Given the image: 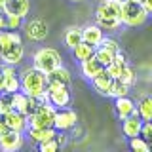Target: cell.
Instances as JSON below:
<instances>
[{"label":"cell","instance_id":"obj_30","mask_svg":"<svg viewBox=\"0 0 152 152\" xmlns=\"http://www.w3.org/2000/svg\"><path fill=\"white\" fill-rule=\"evenodd\" d=\"M97 25L103 28V31H116L118 27L122 25L120 19H97Z\"/></svg>","mask_w":152,"mask_h":152},{"label":"cell","instance_id":"obj_38","mask_svg":"<svg viewBox=\"0 0 152 152\" xmlns=\"http://www.w3.org/2000/svg\"><path fill=\"white\" fill-rule=\"evenodd\" d=\"M6 4V0H0V10H2V6Z\"/></svg>","mask_w":152,"mask_h":152},{"label":"cell","instance_id":"obj_14","mask_svg":"<svg viewBox=\"0 0 152 152\" xmlns=\"http://www.w3.org/2000/svg\"><path fill=\"white\" fill-rule=\"evenodd\" d=\"M23 55H25V48H23V42H15L4 50L0 53V61L2 63H8V65H19L23 61Z\"/></svg>","mask_w":152,"mask_h":152},{"label":"cell","instance_id":"obj_9","mask_svg":"<svg viewBox=\"0 0 152 152\" xmlns=\"http://www.w3.org/2000/svg\"><path fill=\"white\" fill-rule=\"evenodd\" d=\"M0 70H2V74H4V91L6 93L19 91V89H21V78H19V74L15 70V65L4 63L0 66Z\"/></svg>","mask_w":152,"mask_h":152},{"label":"cell","instance_id":"obj_10","mask_svg":"<svg viewBox=\"0 0 152 152\" xmlns=\"http://www.w3.org/2000/svg\"><path fill=\"white\" fill-rule=\"evenodd\" d=\"M120 12L122 0H104L99 4L97 12H95V19H120Z\"/></svg>","mask_w":152,"mask_h":152},{"label":"cell","instance_id":"obj_2","mask_svg":"<svg viewBox=\"0 0 152 152\" xmlns=\"http://www.w3.org/2000/svg\"><path fill=\"white\" fill-rule=\"evenodd\" d=\"M120 19L127 27H141L148 19V12L142 8V4L139 0H122Z\"/></svg>","mask_w":152,"mask_h":152},{"label":"cell","instance_id":"obj_41","mask_svg":"<svg viewBox=\"0 0 152 152\" xmlns=\"http://www.w3.org/2000/svg\"><path fill=\"white\" fill-rule=\"evenodd\" d=\"M139 2H141V0H139Z\"/></svg>","mask_w":152,"mask_h":152},{"label":"cell","instance_id":"obj_17","mask_svg":"<svg viewBox=\"0 0 152 152\" xmlns=\"http://www.w3.org/2000/svg\"><path fill=\"white\" fill-rule=\"evenodd\" d=\"M122 131L124 135L127 137V139H131V137H137L141 135V127H142V120L139 118V114H131V116L124 118L122 120Z\"/></svg>","mask_w":152,"mask_h":152},{"label":"cell","instance_id":"obj_15","mask_svg":"<svg viewBox=\"0 0 152 152\" xmlns=\"http://www.w3.org/2000/svg\"><path fill=\"white\" fill-rule=\"evenodd\" d=\"M114 107H116V114L120 120L124 118L131 116V114H139L137 112V104L133 99H129L127 95H124V97H116V103H114Z\"/></svg>","mask_w":152,"mask_h":152},{"label":"cell","instance_id":"obj_29","mask_svg":"<svg viewBox=\"0 0 152 152\" xmlns=\"http://www.w3.org/2000/svg\"><path fill=\"white\" fill-rule=\"evenodd\" d=\"M21 25H23V17L21 15L6 13V28H10V31H17Z\"/></svg>","mask_w":152,"mask_h":152},{"label":"cell","instance_id":"obj_21","mask_svg":"<svg viewBox=\"0 0 152 152\" xmlns=\"http://www.w3.org/2000/svg\"><path fill=\"white\" fill-rule=\"evenodd\" d=\"M12 107H13V110L28 116V95L23 93L21 89L15 91V93H12Z\"/></svg>","mask_w":152,"mask_h":152},{"label":"cell","instance_id":"obj_23","mask_svg":"<svg viewBox=\"0 0 152 152\" xmlns=\"http://www.w3.org/2000/svg\"><path fill=\"white\" fill-rule=\"evenodd\" d=\"M93 53H95V48H93L91 44H88V42H84V40L72 48V55H74V59L78 61V63L86 61L88 57H91Z\"/></svg>","mask_w":152,"mask_h":152},{"label":"cell","instance_id":"obj_28","mask_svg":"<svg viewBox=\"0 0 152 152\" xmlns=\"http://www.w3.org/2000/svg\"><path fill=\"white\" fill-rule=\"evenodd\" d=\"M129 148L135 150V152H148L150 145H148V141H146L145 137L137 135V137H131L129 139Z\"/></svg>","mask_w":152,"mask_h":152},{"label":"cell","instance_id":"obj_5","mask_svg":"<svg viewBox=\"0 0 152 152\" xmlns=\"http://www.w3.org/2000/svg\"><path fill=\"white\" fill-rule=\"evenodd\" d=\"M46 91H48V101L53 104L55 108H63L70 104V89L69 86H63L59 82H53V80H48L46 84Z\"/></svg>","mask_w":152,"mask_h":152},{"label":"cell","instance_id":"obj_35","mask_svg":"<svg viewBox=\"0 0 152 152\" xmlns=\"http://www.w3.org/2000/svg\"><path fill=\"white\" fill-rule=\"evenodd\" d=\"M141 4H142V8L148 12V15L152 13V0H141Z\"/></svg>","mask_w":152,"mask_h":152},{"label":"cell","instance_id":"obj_12","mask_svg":"<svg viewBox=\"0 0 152 152\" xmlns=\"http://www.w3.org/2000/svg\"><path fill=\"white\" fill-rule=\"evenodd\" d=\"M55 133H57L55 127H27V139L31 141V145L38 146L40 142L53 139Z\"/></svg>","mask_w":152,"mask_h":152},{"label":"cell","instance_id":"obj_33","mask_svg":"<svg viewBox=\"0 0 152 152\" xmlns=\"http://www.w3.org/2000/svg\"><path fill=\"white\" fill-rule=\"evenodd\" d=\"M133 78H135V74H133V70H131V66L129 65H126V69L120 72V76H118V80H122V82H126V84H129L133 82Z\"/></svg>","mask_w":152,"mask_h":152},{"label":"cell","instance_id":"obj_36","mask_svg":"<svg viewBox=\"0 0 152 152\" xmlns=\"http://www.w3.org/2000/svg\"><path fill=\"white\" fill-rule=\"evenodd\" d=\"M4 131H8V126H6V122H4V116L0 114V135H2Z\"/></svg>","mask_w":152,"mask_h":152},{"label":"cell","instance_id":"obj_18","mask_svg":"<svg viewBox=\"0 0 152 152\" xmlns=\"http://www.w3.org/2000/svg\"><path fill=\"white\" fill-rule=\"evenodd\" d=\"M2 12L25 17L31 12V0H6V4L2 6Z\"/></svg>","mask_w":152,"mask_h":152},{"label":"cell","instance_id":"obj_27","mask_svg":"<svg viewBox=\"0 0 152 152\" xmlns=\"http://www.w3.org/2000/svg\"><path fill=\"white\" fill-rule=\"evenodd\" d=\"M129 93V84H126V82H122V80H118V78H114L112 80V88H110V97H124V95H127Z\"/></svg>","mask_w":152,"mask_h":152},{"label":"cell","instance_id":"obj_20","mask_svg":"<svg viewBox=\"0 0 152 152\" xmlns=\"http://www.w3.org/2000/svg\"><path fill=\"white\" fill-rule=\"evenodd\" d=\"M112 76L107 72V70H103V72H99L95 78L91 80V84H93V89L97 93H101V95H107L108 97V93H110V88H112Z\"/></svg>","mask_w":152,"mask_h":152},{"label":"cell","instance_id":"obj_40","mask_svg":"<svg viewBox=\"0 0 152 152\" xmlns=\"http://www.w3.org/2000/svg\"><path fill=\"white\" fill-rule=\"evenodd\" d=\"M0 63H2V61H0Z\"/></svg>","mask_w":152,"mask_h":152},{"label":"cell","instance_id":"obj_19","mask_svg":"<svg viewBox=\"0 0 152 152\" xmlns=\"http://www.w3.org/2000/svg\"><path fill=\"white\" fill-rule=\"evenodd\" d=\"M103 32L104 31L97 25V23H95V25H86L82 28V40L88 42V44H91L93 48H97L99 44H101V40L104 38Z\"/></svg>","mask_w":152,"mask_h":152},{"label":"cell","instance_id":"obj_13","mask_svg":"<svg viewBox=\"0 0 152 152\" xmlns=\"http://www.w3.org/2000/svg\"><path fill=\"white\" fill-rule=\"evenodd\" d=\"M4 116V122H6V126H8V129H13V131H21V133H25L27 131V127H28V122H27V116L25 114H21V112H17V110H10L6 114H2Z\"/></svg>","mask_w":152,"mask_h":152},{"label":"cell","instance_id":"obj_8","mask_svg":"<svg viewBox=\"0 0 152 152\" xmlns=\"http://www.w3.org/2000/svg\"><path fill=\"white\" fill-rule=\"evenodd\" d=\"M25 145V137L21 131L8 129L0 135V150L2 152H15Z\"/></svg>","mask_w":152,"mask_h":152},{"label":"cell","instance_id":"obj_24","mask_svg":"<svg viewBox=\"0 0 152 152\" xmlns=\"http://www.w3.org/2000/svg\"><path fill=\"white\" fill-rule=\"evenodd\" d=\"M137 112L142 122H152V95H145L137 104Z\"/></svg>","mask_w":152,"mask_h":152},{"label":"cell","instance_id":"obj_16","mask_svg":"<svg viewBox=\"0 0 152 152\" xmlns=\"http://www.w3.org/2000/svg\"><path fill=\"white\" fill-rule=\"evenodd\" d=\"M80 69H82V74H84L88 80H93L99 72H103V70H104V65H103L101 61L95 57V53H93L91 57H88L86 61H82V63H80Z\"/></svg>","mask_w":152,"mask_h":152},{"label":"cell","instance_id":"obj_31","mask_svg":"<svg viewBox=\"0 0 152 152\" xmlns=\"http://www.w3.org/2000/svg\"><path fill=\"white\" fill-rule=\"evenodd\" d=\"M12 93H6L2 91V95H0V114H6L12 110Z\"/></svg>","mask_w":152,"mask_h":152},{"label":"cell","instance_id":"obj_7","mask_svg":"<svg viewBox=\"0 0 152 152\" xmlns=\"http://www.w3.org/2000/svg\"><path fill=\"white\" fill-rule=\"evenodd\" d=\"M118 51H120V46H118V42L114 40V38H103L101 44L95 48V57L107 66L114 59V55H116Z\"/></svg>","mask_w":152,"mask_h":152},{"label":"cell","instance_id":"obj_11","mask_svg":"<svg viewBox=\"0 0 152 152\" xmlns=\"http://www.w3.org/2000/svg\"><path fill=\"white\" fill-rule=\"evenodd\" d=\"M25 34L28 40H32V42H42V40H46V36H48V25H46V21L44 19H31V21L25 25Z\"/></svg>","mask_w":152,"mask_h":152},{"label":"cell","instance_id":"obj_3","mask_svg":"<svg viewBox=\"0 0 152 152\" xmlns=\"http://www.w3.org/2000/svg\"><path fill=\"white\" fill-rule=\"evenodd\" d=\"M61 65H63L61 53L57 50H53V48H40L32 55V66L42 70L44 74H50L53 69H57Z\"/></svg>","mask_w":152,"mask_h":152},{"label":"cell","instance_id":"obj_22","mask_svg":"<svg viewBox=\"0 0 152 152\" xmlns=\"http://www.w3.org/2000/svg\"><path fill=\"white\" fill-rule=\"evenodd\" d=\"M126 65H127V63H126V57H124L120 51H118V53L114 55V59H112L107 66H104V70H107V72L110 74L112 78H118V76H120V72L126 69Z\"/></svg>","mask_w":152,"mask_h":152},{"label":"cell","instance_id":"obj_25","mask_svg":"<svg viewBox=\"0 0 152 152\" xmlns=\"http://www.w3.org/2000/svg\"><path fill=\"white\" fill-rule=\"evenodd\" d=\"M65 44L72 50L76 44H80L82 42V27H76V25H70L69 28L65 31V36H63Z\"/></svg>","mask_w":152,"mask_h":152},{"label":"cell","instance_id":"obj_6","mask_svg":"<svg viewBox=\"0 0 152 152\" xmlns=\"http://www.w3.org/2000/svg\"><path fill=\"white\" fill-rule=\"evenodd\" d=\"M78 122V116L72 108L63 107V108H57L55 110V120H53V127L57 131H69L72 129Z\"/></svg>","mask_w":152,"mask_h":152},{"label":"cell","instance_id":"obj_39","mask_svg":"<svg viewBox=\"0 0 152 152\" xmlns=\"http://www.w3.org/2000/svg\"><path fill=\"white\" fill-rule=\"evenodd\" d=\"M70 2H82V0H70Z\"/></svg>","mask_w":152,"mask_h":152},{"label":"cell","instance_id":"obj_4","mask_svg":"<svg viewBox=\"0 0 152 152\" xmlns=\"http://www.w3.org/2000/svg\"><path fill=\"white\" fill-rule=\"evenodd\" d=\"M55 110H57V108H55L50 101L40 103V104L34 108V112H32L31 116H27L28 127H53Z\"/></svg>","mask_w":152,"mask_h":152},{"label":"cell","instance_id":"obj_34","mask_svg":"<svg viewBox=\"0 0 152 152\" xmlns=\"http://www.w3.org/2000/svg\"><path fill=\"white\" fill-rule=\"evenodd\" d=\"M141 137H145L148 141V145L152 142V122H142V127H141Z\"/></svg>","mask_w":152,"mask_h":152},{"label":"cell","instance_id":"obj_37","mask_svg":"<svg viewBox=\"0 0 152 152\" xmlns=\"http://www.w3.org/2000/svg\"><path fill=\"white\" fill-rule=\"evenodd\" d=\"M4 91V74H2V70H0V93Z\"/></svg>","mask_w":152,"mask_h":152},{"label":"cell","instance_id":"obj_1","mask_svg":"<svg viewBox=\"0 0 152 152\" xmlns=\"http://www.w3.org/2000/svg\"><path fill=\"white\" fill-rule=\"evenodd\" d=\"M21 91L27 93L28 97H36L40 103L48 101V91H46V84H48V76L42 70L34 69V66H28L21 74Z\"/></svg>","mask_w":152,"mask_h":152},{"label":"cell","instance_id":"obj_26","mask_svg":"<svg viewBox=\"0 0 152 152\" xmlns=\"http://www.w3.org/2000/svg\"><path fill=\"white\" fill-rule=\"evenodd\" d=\"M48 76V80H53V82H59V84H63V86H70V70L69 69H65L63 65L61 66H57V69H53L50 74H46Z\"/></svg>","mask_w":152,"mask_h":152},{"label":"cell","instance_id":"obj_32","mask_svg":"<svg viewBox=\"0 0 152 152\" xmlns=\"http://www.w3.org/2000/svg\"><path fill=\"white\" fill-rule=\"evenodd\" d=\"M61 148V145L57 142V139L53 137V139H50V141H46V142H40L38 145V150L40 152H55V150H59Z\"/></svg>","mask_w":152,"mask_h":152}]
</instances>
